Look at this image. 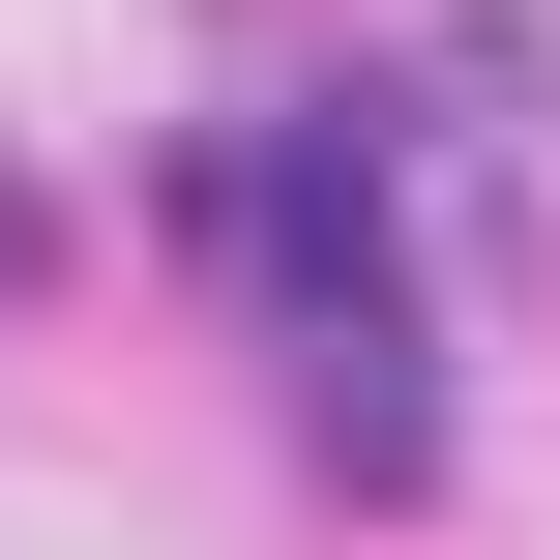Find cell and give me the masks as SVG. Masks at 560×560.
Segmentation results:
<instances>
[{"label": "cell", "instance_id": "1", "mask_svg": "<svg viewBox=\"0 0 560 560\" xmlns=\"http://www.w3.org/2000/svg\"><path fill=\"white\" fill-rule=\"evenodd\" d=\"M207 236L266 266V354H295V443L325 472H443V384H413V266H384V177H354V118H266L236 177H207Z\"/></svg>", "mask_w": 560, "mask_h": 560}]
</instances>
